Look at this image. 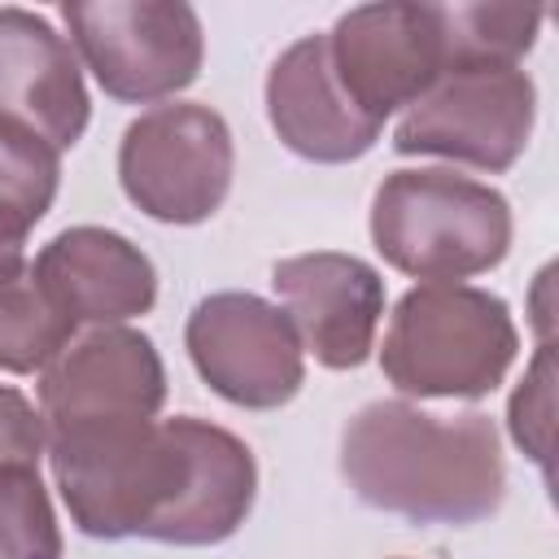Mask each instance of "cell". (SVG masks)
<instances>
[{
	"label": "cell",
	"mask_w": 559,
	"mask_h": 559,
	"mask_svg": "<svg viewBox=\"0 0 559 559\" xmlns=\"http://www.w3.org/2000/svg\"><path fill=\"white\" fill-rule=\"evenodd\" d=\"M0 118L57 153L87 127V92L70 44L31 9H0Z\"/></svg>",
	"instance_id": "cell-12"
},
{
	"label": "cell",
	"mask_w": 559,
	"mask_h": 559,
	"mask_svg": "<svg viewBox=\"0 0 559 559\" xmlns=\"http://www.w3.org/2000/svg\"><path fill=\"white\" fill-rule=\"evenodd\" d=\"M118 175L144 214L201 223L223 205L231 183L227 122L205 105H157L127 127Z\"/></svg>",
	"instance_id": "cell-5"
},
{
	"label": "cell",
	"mask_w": 559,
	"mask_h": 559,
	"mask_svg": "<svg viewBox=\"0 0 559 559\" xmlns=\"http://www.w3.org/2000/svg\"><path fill=\"white\" fill-rule=\"evenodd\" d=\"M52 472L74 524L109 542H223L245 524L258 489L249 445L192 415L52 428Z\"/></svg>",
	"instance_id": "cell-1"
},
{
	"label": "cell",
	"mask_w": 559,
	"mask_h": 559,
	"mask_svg": "<svg viewBox=\"0 0 559 559\" xmlns=\"http://www.w3.org/2000/svg\"><path fill=\"white\" fill-rule=\"evenodd\" d=\"M197 371L236 406H280L301 384V345L284 310L253 293H214L188 319Z\"/></svg>",
	"instance_id": "cell-9"
},
{
	"label": "cell",
	"mask_w": 559,
	"mask_h": 559,
	"mask_svg": "<svg viewBox=\"0 0 559 559\" xmlns=\"http://www.w3.org/2000/svg\"><path fill=\"white\" fill-rule=\"evenodd\" d=\"M328 61L341 92L367 118L384 122L397 105H415L450 74V39L441 4H367L349 9L328 35Z\"/></svg>",
	"instance_id": "cell-7"
},
{
	"label": "cell",
	"mask_w": 559,
	"mask_h": 559,
	"mask_svg": "<svg viewBox=\"0 0 559 559\" xmlns=\"http://www.w3.org/2000/svg\"><path fill=\"white\" fill-rule=\"evenodd\" d=\"M166 397L162 358L148 336L131 328H105L61 349L39 384L48 428L87 419H153Z\"/></svg>",
	"instance_id": "cell-11"
},
{
	"label": "cell",
	"mask_w": 559,
	"mask_h": 559,
	"mask_svg": "<svg viewBox=\"0 0 559 559\" xmlns=\"http://www.w3.org/2000/svg\"><path fill=\"white\" fill-rule=\"evenodd\" d=\"M35 280L52 310L74 323H118L153 306V262L118 231L74 227L35 258Z\"/></svg>",
	"instance_id": "cell-13"
},
{
	"label": "cell",
	"mask_w": 559,
	"mask_h": 559,
	"mask_svg": "<svg viewBox=\"0 0 559 559\" xmlns=\"http://www.w3.org/2000/svg\"><path fill=\"white\" fill-rule=\"evenodd\" d=\"M96 83L118 100H157L201 70V22L188 4L96 0L61 9Z\"/></svg>",
	"instance_id": "cell-6"
},
{
	"label": "cell",
	"mask_w": 559,
	"mask_h": 559,
	"mask_svg": "<svg viewBox=\"0 0 559 559\" xmlns=\"http://www.w3.org/2000/svg\"><path fill=\"white\" fill-rule=\"evenodd\" d=\"M70 332L74 328L52 310L22 253L0 258V367L35 371L66 349Z\"/></svg>",
	"instance_id": "cell-15"
},
{
	"label": "cell",
	"mask_w": 559,
	"mask_h": 559,
	"mask_svg": "<svg viewBox=\"0 0 559 559\" xmlns=\"http://www.w3.org/2000/svg\"><path fill=\"white\" fill-rule=\"evenodd\" d=\"M450 39V74L476 66H515L542 26L537 4H441Z\"/></svg>",
	"instance_id": "cell-16"
},
{
	"label": "cell",
	"mask_w": 559,
	"mask_h": 559,
	"mask_svg": "<svg viewBox=\"0 0 559 559\" xmlns=\"http://www.w3.org/2000/svg\"><path fill=\"white\" fill-rule=\"evenodd\" d=\"M349 489L415 524H476L502 502V454L489 415H424L406 402L362 406L341 437Z\"/></svg>",
	"instance_id": "cell-2"
},
{
	"label": "cell",
	"mask_w": 559,
	"mask_h": 559,
	"mask_svg": "<svg viewBox=\"0 0 559 559\" xmlns=\"http://www.w3.org/2000/svg\"><path fill=\"white\" fill-rule=\"evenodd\" d=\"M0 559H61V533L35 467H0Z\"/></svg>",
	"instance_id": "cell-18"
},
{
	"label": "cell",
	"mask_w": 559,
	"mask_h": 559,
	"mask_svg": "<svg viewBox=\"0 0 559 559\" xmlns=\"http://www.w3.org/2000/svg\"><path fill=\"white\" fill-rule=\"evenodd\" d=\"M57 192V148L35 131L0 118V214L35 227Z\"/></svg>",
	"instance_id": "cell-17"
},
{
	"label": "cell",
	"mask_w": 559,
	"mask_h": 559,
	"mask_svg": "<svg viewBox=\"0 0 559 559\" xmlns=\"http://www.w3.org/2000/svg\"><path fill=\"white\" fill-rule=\"evenodd\" d=\"M26 240V227H17L9 214H0V258H13Z\"/></svg>",
	"instance_id": "cell-20"
},
{
	"label": "cell",
	"mask_w": 559,
	"mask_h": 559,
	"mask_svg": "<svg viewBox=\"0 0 559 559\" xmlns=\"http://www.w3.org/2000/svg\"><path fill=\"white\" fill-rule=\"evenodd\" d=\"M44 415L17 393L0 384V467H35L44 450Z\"/></svg>",
	"instance_id": "cell-19"
},
{
	"label": "cell",
	"mask_w": 559,
	"mask_h": 559,
	"mask_svg": "<svg viewBox=\"0 0 559 559\" xmlns=\"http://www.w3.org/2000/svg\"><path fill=\"white\" fill-rule=\"evenodd\" d=\"M266 109L280 140L314 162H349L362 157L380 122L354 109V100L341 92L332 61H328V35L297 39L266 79Z\"/></svg>",
	"instance_id": "cell-14"
},
{
	"label": "cell",
	"mask_w": 559,
	"mask_h": 559,
	"mask_svg": "<svg viewBox=\"0 0 559 559\" xmlns=\"http://www.w3.org/2000/svg\"><path fill=\"white\" fill-rule=\"evenodd\" d=\"M376 249L406 275L445 284L502 262L511 210L502 192L450 170H397L376 188Z\"/></svg>",
	"instance_id": "cell-3"
},
{
	"label": "cell",
	"mask_w": 559,
	"mask_h": 559,
	"mask_svg": "<svg viewBox=\"0 0 559 559\" xmlns=\"http://www.w3.org/2000/svg\"><path fill=\"white\" fill-rule=\"evenodd\" d=\"M515 358V328L498 297L463 284L411 288L384 336V376L419 397H480Z\"/></svg>",
	"instance_id": "cell-4"
},
{
	"label": "cell",
	"mask_w": 559,
	"mask_h": 559,
	"mask_svg": "<svg viewBox=\"0 0 559 559\" xmlns=\"http://www.w3.org/2000/svg\"><path fill=\"white\" fill-rule=\"evenodd\" d=\"M284 314L306 349L323 367H358L371 354L376 323L384 314L380 275L349 253H301L284 258L271 271Z\"/></svg>",
	"instance_id": "cell-10"
},
{
	"label": "cell",
	"mask_w": 559,
	"mask_h": 559,
	"mask_svg": "<svg viewBox=\"0 0 559 559\" xmlns=\"http://www.w3.org/2000/svg\"><path fill=\"white\" fill-rule=\"evenodd\" d=\"M533 83L515 66H476L437 79L402 118L397 153H437L480 170H507L528 144Z\"/></svg>",
	"instance_id": "cell-8"
}]
</instances>
